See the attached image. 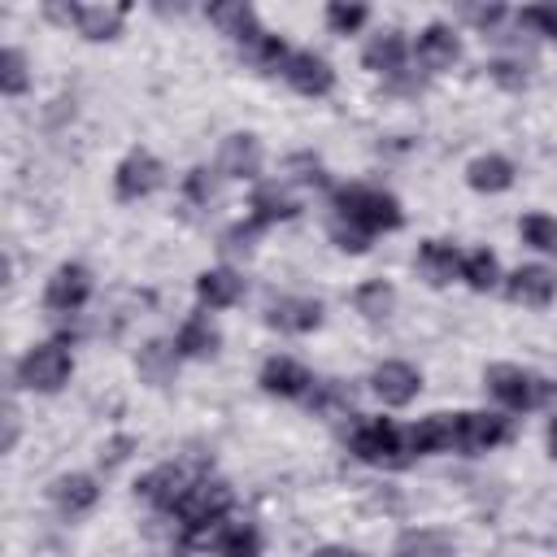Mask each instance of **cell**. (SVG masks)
I'll return each instance as SVG.
<instances>
[{"mask_svg":"<svg viewBox=\"0 0 557 557\" xmlns=\"http://www.w3.org/2000/svg\"><path fill=\"white\" fill-rule=\"evenodd\" d=\"M218 344H222V335H218V326L209 318H187L183 331H178V339H174V348L183 357H213Z\"/></svg>","mask_w":557,"mask_h":557,"instance_id":"obj_23","label":"cell"},{"mask_svg":"<svg viewBox=\"0 0 557 557\" xmlns=\"http://www.w3.org/2000/svg\"><path fill=\"white\" fill-rule=\"evenodd\" d=\"M313 557H357V553H348V548H322V553H313Z\"/></svg>","mask_w":557,"mask_h":557,"instance_id":"obj_39","label":"cell"},{"mask_svg":"<svg viewBox=\"0 0 557 557\" xmlns=\"http://www.w3.org/2000/svg\"><path fill=\"white\" fill-rule=\"evenodd\" d=\"M505 435H509V426H505V418H496V413H457V418H453V444H457L461 453H487V448H496Z\"/></svg>","mask_w":557,"mask_h":557,"instance_id":"obj_7","label":"cell"},{"mask_svg":"<svg viewBox=\"0 0 557 557\" xmlns=\"http://www.w3.org/2000/svg\"><path fill=\"white\" fill-rule=\"evenodd\" d=\"M48 13H52V17H61V22H74L87 39H113V35L122 30L126 4H70V9L48 4Z\"/></svg>","mask_w":557,"mask_h":557,"instance_id":"obj_5","label":"cell"},{"mask_svg":"<svg viewBox=\"0 0 557 557\" xmlns=\"http://www.w3.org/2000/svg\"><path fill=\"white\" fill-rule=\"evenodd\" d=\"M96 496H100V487H96V479H87V474H61V479L52 483V500H57V509H61L65 518L87 513V509L96 505Z\"/></svg>","mask_w":557,"mask_h":557,"instance_id":"obj_18","label":"cell"},{"mask_svg":"<svg viewBox=\"0 0 557 557\" xmlns=\"http://www.w3.org/2000/svg\"><path fill=\"white\" fill-rule=\"evenodd\" d=\"M187 474H183V466H157V470H148L144 479H139V496L144 500H152L157 509H178V500L187 496Z\"/></svg>","mask_w":557,"mask_h":557,"instance_id":"obj_13","label":"cell"},{"mask_svg":"<svg viewBox=\"0 0 557 557\" xmlns=\"http://www.w3.org/2000/svg\"><path fill=\"white\" fill-rule=\"evenodd\" d=\"M505 292H509V300L540 309V305L553 300L557 278H553V270H544V265H518V270L509 274V283H505Z\"/></svg>","mask_w":557,"mask_h":557,"instance_id":"obj_12","label":"cell"},{"mask_svg":"<svg viewBox=\"0 0 557 557\" xmlns=\"http://www.w3.org/2000/svg\"><path fill=\"white\" fill-rule=\"evenodd\" d=\"M522 239L540 252H553L557 257V218H544V213H531L522 218Z\"/></svg>","mask_w":557,"mask_h":557,"instance_id":"obj_32","label":"cell"},{"mask_svg":"<svg viewBox=\"0 0 557 557\" xmlns=\"http://www.w3.org/2000/svg\"><path fill=\"white\" fill-rule=\"evenodd\" d=\"M370 383H374V396H379L383 405H409V400L418 396V387H422V374H418L409 361H383V366L370 374Z\"/></svg>","mask_w":557,"mask_h":557,"instance_id":"obj_10","label":"cell"},{"mask_svg":"<svg viewBox=\"0 0 557 557\" xmlns=\"http://www.w3.org/2000/svg\"><path fill=\"white\" fill-rule=\"evenodd\" d=\"M352 453L361 461H374V466H400V431L387 422V418H370L357 426L352 435Z\"/></svg>","mask_w":557,"mask_h":557,"instance_id":"obj_6","label":"cell"},{"mask_svg":"<svg viewBox=\"0 0 557 557\" xmlns=\"http://www.w3.org/2000/svg\"><path fill=\"white\" fill-rule=\"evenodd\" d=\"M0 91H4V96L26 91V57H22L17 48H4V52H0Z\"/></svg>","mask_w":557,"mask_h":557,"instance_id":"obj_33","label":"cell"},{"mask_svg":"<svg viewBox=\"0 0 557 557\" xmlns=\"http://www.w3.org/2000/svg\"><path fill=\"white\" fill-rule=\"evenodd\" d=\"M70 370H74V357H70L65 344H35L17 361V383L30 387V392H61Z\"/></svg>","mask_w":557,"mask_h":557,"instance_id":"obj_2","label":"cell"},{"mask_svg":"<svg viewBox=\"0 0 557 557\" xmlns=\"http://www.w3.org/2000/svg\"><path fill=\"white\" fill-rule=\"evenodd\" d=\"M239 292H244V278H239L235 270H205V274L196 278V296H200V305H209V309L235 305Z\"/></svg>","mask_w":557,"mask_h":557,"instance_id":"obj_19","label":"cell"},{"mask_svg":"<svg viewBox=\"0 0 557 557\" xmlns=\"http://www.w3.org/2000/svg\"><path fill=\"white\" fill-rule=\"evenodd\" d=\"M209 22L213 26H222V35H231L235 44L257 26V17H252V9L244 4V0H226V4H213L209 9Z\"/></svg>","mask_w":557,"mask_h":557,"instance_id":"obj_26","label":"cell"},{"mask_svg":"<svg viewBox=\"0 0 557 557\" xmlns=\"http://www.w3.org/2000/svg\"><path fill=\"white\" fill-rule=\"evenodd\" d=\"M361 61H366V70L396 74V70H400V61H405V39H400L396 30H383V35H374V39L366 44Z\"/></svg>","mask_w":557,"mask_h":557,"instance_id":"obj_24","label":"cell"},{"mask_svg":"<svg viewBox=\"0 0 557 557\" xmlns=\"http://www.w3.org/2000/svg\"><path fill=\"white\" fill-rule=\"evenodd\" d=\"M326 22L348 35V30H357L366 22V4H326Z\"/></svg>","mask_w":557,"mask_h":557,"instance_id":"obj_34","label":"cell"},{"mask_svg":"<svg viewBox=\"0 0 557 557\" xmlns=\"http://www.w3.org/2000/svg\"><path fill=\"white\" fill-rule=\"evenodd\" d=\"M335 239H339V248H348V252H361V248H366V231L344 226V222H335Z\"/></svg>","mask_w":557,"mask_h":557,"instance_id":"obj_36","label":"cell"},{"mask_svg":"<svg viewBox=\"0 0 557 557\" xmlns=\"http://www.w3.org/2000/svg\"><path fill=\"white\" fill-rule=\"evenodd\" d=\"M413 57H418L426 70H448V65L461 57V44H457V35H453L444 22H431V26L418 35Z\"/></svg>","mask_w":557,"mask_h":557,"instance_id":"obj_15","label":"cell"},{"mask_svg":"<svg viewBox=\"0 0 557 557\" xmlns=\"http://www.w3.org/2000/svg\"><path fill=\"white\" fill-rule=\"evenodd\" d=\"M265 318H270V326H278V331L305 335V331H313V326L322 322V305H318L313 296H283V300L270 305Z\"/></svg>","mask_w":557,"mask_h":557,"instance_id":"obj_14","label":"cell"},{"mask_svg":"<svg viewBox=\"0 0 557 557\" xmlns=\"http://www.w3.org/2000/svg\"><path fill=\"white\" fill-rule=\"evenodd\" d=\"M548 453H553V457H557V418H553V422H548Z\"/></svg>","mask_w":557,"mask_h":557,"instance_id":"obj_38","label":"cell"},{"mask_svg":"<svg viewBox=\"0 0 557 557\" xmlns=\"http://www.w3.org/2000/svg\"><path fill=\"white\" fill-rule=\"evenodd\" d=\"M292 213H296V200H287L278 187H261V191L252 196V222H257V226L283 222V218H292Z\"/></svg>","mask_w":557,"mask_h":557,"instance_id":"obj_27","label":"cell"},{"mask_svg":"<svg viewBox=\"0 0 557 557\" xmlns=\"http://www.w3.org/2000/svg\"><path fill=\"white\" fill-rule=\"evenodd\" d=\"M283 74H287V83H292L300 96H326L331 83H335V70H331L318 52H292V57L283 61Z\"/></svg>","mask_w":557,"mask_h":557,"instance_id":"obj_11","label":"cell"},{"mask_svg":"<svg viewBox=\"0 0 557 557\" xmlns=\"http://www.w3.org/2000/svg\"><path fill=\"white\" fill-rule=\"evenodd\" d=\"M209 544L218 557H257L261 553V535L248 522H218Z\"/></svg>","mask_w":557,"mask_h":557,"instance_id":"obj_20","label":"cell"},{"mask_svg":"<svg viewBox=\"0 0 557 557\" xmlns=\"http://www.w3.org/2000/svg\"><path fill=\"white\" fill-rule=\"evenodd\" d=\"M466 178H470V187H474V191H505V187L513 183V165H509L505 157H496V152H487V157H479V161H470V170H466Z\"/></svg>","mask_w":557,"mask_h":557,"instance_id":"obj_25","label":"cell"},{"mask_svg":"<svg viewBox=\"0 0 557 557\" xmlns=\"http://www.w3.org/2000/svg\"><path fill=\"white\" fill-rule=\"evenodd\" d=\"M309 383H313V374L300 361H292V357H270L261 366V387L270 396H305Z\"/></svg>","mask_w":557,"mask_h":557,"instance_id":"obj_17","label":"cell"},{"mask_svg":"<svg viewBox=\"0 0 557 557\" xmlns=\"http://www.w3.org/2000/svg\"><path fill=\"white\" fill-rule=\"evenodd\" d=\"M335 209L339 218H348V226L357 231H396L400 226V205L396 196L387 191H374V187H339L335 191Z\"/></svg>","mask_w":557,"mask_h":557,"instance_id":"obj_1","label":"cell"},{"mask_svg":"<svg viewBox=\"0 0 557 557\" xmlns=\"http://www.w3.org/2000/svg\"><path fill=\"white\" fill-rule=\"evenodd\" d=\"M487 387H492V396L500 400V405H509V409H535L540 400H544V379H535L531 370H522V366H492L487 370Z\"/></svg>","mask_w":557,"mask_h":557,"instance_id":"obj_4","label":"cell"},{"mask_svg":"<svg viewBox=\"0 0 557 557\" xmlns=\"http://www.w3.org/2000/svg\"><path fill=\"white\" fill-rule=\"evenodd\" d=\"M239 52H244L248 61H257V65H278V61H283V39H278V35H265L261 26H252V30L239 39Z\"/></svg>","mask_w":557,"mask_h":557,"instance_id":"obj_29","label":"cell"},{"mask_svg":"<svg viewBox=\"0 0 557 557\" xmlns=\"http://www.w3.org/2000/svg\"><path fill=\"white\" fill-rule=\"evenodd\" d=\"M218 170L226 178H252L261 170V144L257 135H226L218 152Z\"/></svg>","mask_w":557,"mask_h":557,"instance_id":"obj_16","label":"cell"},{"mask_svg":"<svg viewBox=\"0 0 557 557\" xmlns=\"http://www.w3.org/2000/svg\"><path fill=\"white\" fill-rule=\"evenodd\" d=\"M231 509V487L218 483V479H200L187 487V496L178 500V513H183V527L187 531H213L222 522V513Z\"/></svg>","mask_w":557,"mask_h":557,"instance_id":"obj_3","label":"cell"},{"mask_svg":"<svg viewBox=\"0 0 557 557\" xmlns=\"http://www.w3.org/2000/svg\"><path fill=\"white\" fill-rule=\"evenodd\" d=\"M91 296V274L83 265H61L52 278H48V292H44V305L52 313H74L83 309Z\"/></svg>","mask_w":557,"mask_h":557,"instance_id":"obj_8","label":"cell"},{"mask_svg":"<svg viewBox=\"0 0 557 557\" xmlns=\"http://www.w3.org/2000/svg\"><path fill=\"white\" fill-rule=\"evenodd\" d=\"M418 270L426 274V283L444 287V283H453V278L461 274V261H457V252H453L448 244H440V239H426V244L418 248Z\"/></svg>","mask_w":557,"mask_h":557,"instance_id":"obj_21","label":"cell"},{"mask_svg":"<svg viewBox=\"0 0 557 557\" xmlns=\"http://www.w3.org/2000/svg\"><path fill=\"white\" fill-rule=\"evenodd\" d=\"M174 352H178V348H170V344L152 339V344L139 352V374H144V379H152V383H165V379L174 374Z\"/></svg>","mask_w":557,"mask_h":557,"instance_id":"obj_30","label":"cell"},{"mask_svg":"<svg viewBox=\"0 0 557 557\" xmlns=\"http://www.w3.org/2000/svg\"><path fill=\"white\" fill-rule=\"evenodd\" d=\"M461 278H466L474 292H487V287H496V257H492L487 248L470 252V257L461 261Z\"/></svg>","mask_w":557,"mask_h":557,"instance_id":"obj_31","label":"cell"},{"mask_svg":"<svg viewBox=\"0 0 557 557\" xmlns=\"http://www.w3.org/2000/svg\"><path fill=\"white\" fill-rule=\"evenodd\" d=\"M357 313H366V318H387L392 313V305H396V292H392V283H383V278H370V283H361L357 287Z\"/></svg>","mask_w":557,"mask_h":557,"instance_id":"obj_28","label":"cell"},{"mask_svg":"<svg viewBox=\"0 0 557 557\" xmlns=\"http://www.w3.org/2000/svg\"><path fill=\"white\" fill-rule=\"evenodd\" d=\"M522 22L535 26L540 35H553L557 39V4H527L522 9Z\"/></svg>","mask_w":557,"mask_h":557,"instance_id":"obj_35","label":"cell"},{"mask_svg":"<svg viewBox=\"0 0 557 557\" xmlns=\"http://www.w3.org/2000/svg\"><path fill=\"white\" fill-rule=\"evenodd\" d=\"M409 448L413 453H444L453 448V418L448 413H431L422 422L409 426Z\"/></svg>","mask_w":557,"mask_h":557,"instance_id":"obj_22","label":"cell"},{"mask_svg":"<svg viewBox=\"0 0 557 557\" xmlns=\"http://www.w3.org/2000/svg\"><path fill=\"white\" fill-rule=\"evenodd\" d=\"M187 191H191L196 200H209V196H213V178H209V170H191V178H187Z\"/></svg>","mask_w":557,"mask_h":557,"instance_id":"obj_37","label":"cell"},{"mask_svg":"<svg viewBox=\"0 0 557 557\" xmlns=\"http://www.w3.org/2000/svg\"><path fill=\"white\" fill-rule=\"evenodd\" d=\"M113 183H117V200H139V196L157 191V183H161V161H157L152 152H131V157L117 165Z\"/></svg>","mask_w":557,"mask_h":557,"instance_id":"obj_9","label":"cell"}]
</instances>
